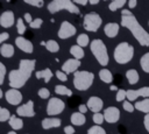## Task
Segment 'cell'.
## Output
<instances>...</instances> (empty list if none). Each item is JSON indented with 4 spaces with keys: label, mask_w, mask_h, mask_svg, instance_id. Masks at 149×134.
Segmentation results:
<instances>
[{
    "label": "cell",
    "mask_w": 149,
    "mask_h": 134,
    "mask_svg": "<svg viewBox=\"0 0 149 134\" xmlns=\"http://www.w3.org/2000/svg\"><path fill=\"white\" fill-rule=\"evenodd\" d=\"M64 132H65V134H74V128H73V126L68 125L64 127Z\"/></svg>",
    "instance_id": "f6af8a7d"
},
{
    "label": "cell",
    "mask_w": 149,
    "mask_h": 134,
    "mask_svg": "<svg viewBox=\"0 0 149 134\" xmlns=\"http://www.w3.org/2000/svg\"><path fill=\"white\" fill-rule=\"evenodd\" d=\"M114 59L119 64H127L134 56V48L128 42H121L114 49Z\"/></svg>",
    "instance_id": "3957f363"
},
{
    "label": "cell",
    "mask_w": 149,
    "mask_h": 134,
    "mask_svg": "<svg viewBox=\"0 0 149 134\" xmlns=\"http://www.w3.org/2000/svg\"><path fill=\"white\" fill-rule=\"evenodd\" d=\"M99 1H100V0H88V2H90L91 5H97V3H99Z\"/></svg>",
    "instance_id": "816d5d0a"
},
{
    "label": "cell",
    "mask_w": 149,
    "mask_h": 134,
    "mask_svg": "<svg viewBox=\"0 0 149 134\" xmlns=\"http://www.w3.org/2000/svg\"><path fill=\"white\" fill-rule=\"evenodd\" d=\"M76 5H81V6H85L86 3H87V1L88 0H72Z\"/></svg>",
    "instance_id": "f907efd6"
},
{
    "label": "cell",
    "mask_w": 149,
    "mask_h": 134,
    "mask_svg": "<svg viewBox=\"0 0 149 134\" xmlns=\"http://www.w3.org/2000/svg\"><path fill=\"white\" fill-rule=\"evenodd\" d=\"M126 78H127V80H128V83L130 85H134V84L139 83L140 76H139V72L135 69H129L126 72Z\"/></svg>",
    "instance_id": "603a6c76"
},
{
    "label": "cell",
    "mask_w": 149,
    "mask_h": 134,
    "mask_svg": "<svg viewBox=\"0 0 149 134\" xmlns=\"http://www.w3.org/2000/svg\"><path fill=\"white\" fill-rule=\"evenodd\" d=\"M80 66V59H77V58H70V59H66L63 65H62V70L65 72V73H74L78 68Z\"/></svg>",
    "instance_id": "5bb4252c"
},
{
    "label": "cell",
    "mask_w": 149,
    "mask_h": 134,
    "mask_svg": "<svg viewBox=\"0 0 149 134\" xmlns=\"http://www.w3.org/2000/svg\"><path fill=\"white\" fill-rule=\"evenodd\" d=\"M56 77L58 78V80H61V82H66L68 80V76H66V73L62 70H57L56 71Z\"/></svg>",
    "instance_id": "7bdbcfd3"
},
{
    "label": "cell",
    "mask_w": 149,
    "mask_h": 134,
    "mask_svg": "<svg viewBox=\"0 0 149 134\" xmlns=\"http://www.w3.org/2000/svg\"><path fill=\"white\" fill-rule=\"evenodd\" d=\"M88 42H90V40H88V36H87L86 34H80V35H78V37H77V44H78V45H80V47H86V45H88Z\"/></svg>",
    "instance_id": "d6a6232c"
},
{
    "label": "cell",
    "mask_w": 149,
    "mask_h": 134,
    "mask_svg": "<svg viewBox=\"0 0 149 134\" xmlns=\"http://www.w3.org/2000/svg\"><path fill=\"white\" fill-rule=\"evenodd\" d=\"M99 78L105 84H111L112 80H113V75H112V72L108 69H101L99 71Z\"/></svg>",
    "instance_id": "484cf974"
},
{
    "label": "cell",
    "mask_w": 149,
    "mask_h": 134,
    "mask_svg": "<svg viewBox=\"0 0 149 134\" xmlns=\"http://www.w3.org/2000/svg\"><path fill=\"white\" fill-rule=\"evenodd\" d=\"M36 61L35 59H21L19 63V68L15 70H12L8 75V80H9V86L14 89H20L22 87L27 80L30 78L33 71L35 70Z\"/></svg>",
    "instance_id": "7a4b0ae2"
},
{
    "label": "cell",
    "mask_w": 149,
    "mask_h": 134,
    "mask_svg": "<svg viewBox=\"0 0 149 134\" xmlns=\"http://www.w3.org/2000/svg\"><path fill=\"white\" fill-rule=\"evenodd\" d=\"M42 23H43V20L40 19V17H36V19H34V20L29 23V26H30V28H33V29H38V28L42 26Z\"/></svg>",
    "instance_id": "f35d334b"
},
{
    "label": "cell",
    "mask_w": 149,
    "mask_h": 134,
    "mask_svg": "<svg viewBox=\"0 0 149 134\" xmlns=\"http://www.w3.org/2000/svg\"><path fill=\"white\" fill-rule=\"evenodd\" d=\"M122 107H123V110H125L126 112H129V113L134 112V110H135L134 105H133L129 100H125V101H123V104H122Z\"/></svg>",
    "instance_id": "ab89813d"
},
{
    "label": "cell",
    "mask_w": 149,
    "mask_h": 134,
    "mask_svg": "<svg viewBox=\"0 0 149 134\" xmlns=\"http://www.w3.org/2000/svg\"><path fill=\"white\" fill-rule=\"evenodd\" d=\"M140 65H141V69L146 72V73H149V52H146L141 59H140Z\"/></svg>",
    "instance_id": "f1b7e54d"
},
{
    "label": "cell",
    "mask_w": 149,
    "mask_h": 134,
    "mask_svg": "<svg viewBox=\"0 0 149 134\" xmlns=\"http://www.w3.org/2000/svg\"><path fill=\"white\" fill-rule=\"evenodd\" d=\"M90 48H91V51H92L93 56L98 61V63L102 66H106L109 62V57H108L107 48H106L104 41L100 40V38H95L91 42Z\"/></svg>",
    "instance_id": "5b68a950"
},
{
    "label": "cell",
    "mask_w": 149,
    "mask_h": 134,
    "mask_svg": "<svg viewBox=\"0 0 149 134\" xmlns=\"http://www.w3.org/2000/svg\"><path fill=\"white\" fill-rule=\"evenodd\" d=\"M121 14V26L127 28L132 33V35L139 42L140 45L149 47V33L141 26L135 15L129 9H122Z\"/></svg>",
    "instance_id": "6da1fadb"
},
{
    "label": "cell",
    "mask_w": 149,
    "mask_h": 134,
    "mask_svg": "<svg viewBox=\"0 0 149 134\" xmlns=\"http://www.w3.org/2000/svg\"><path fill=\"white\" fill-rule=\"evenodd\" d=\"M125 3H126V0H112V2L109 3L108 8H109V10L115 12L116 9H120L121 7H123Z\"/></svg>",
    "instance_id": "4dcf8cb0"
},
{
    "label": "cell",
    "mask_w": 149,
    "mask_h": 134,
    "mask_svg": "<svg viewBox=\"0 0 149 134\" xmlns=\"http://www.w3.org/2000/svg\"><path fill=\"white\" fill-rule=\"evenodd\" d=\"M15 44H16V47H17L20 50H22L23 52L31 54V52L34 51V45H33V43H31L29 40L22 37V36H19V37L15 38Z\"/></svg>",
    "instance_id": "9a60e30c"
},
{
    "label": "cell",
    "mask_w": 149,
    "mask_h": 134,
    "mask_svg": "<svg viewBox=\"0 0 149 134\" xmlns=\"http://www.w3.org/2000/svg\"><path fill=\"white\" fill-rule=\"evenodd\" d=\"M8 38H9V34H8V33H6V31H5V33H0V44L3 43V42H5L6 40H8Z\"/></svg>",
    "instance_id": "bcb514c9"
},
{
    "label": "cell",
    "mask_w": 149,
    "mask_h": 134,
    "mask_svg": "<svg viewBox=\"0 0 149 134\" xmlns=\"http://www.w3.org/2000/svg\"><path fill=\"white\" fill-rule=\"evenodd\" d=\"M5 76H6V66L3 63L0 62V85L3 84L5 80Z\"/></svg>",
    "instance_id": "b9f144b4"
},
{
    "label": "cell",
    "mask_w": 149,
    "mask_h": 134,
    "mask_svg": "<svg viewBox=\"0 0 149 134\" xmlns=\"http://www.w3.org/2000/svg\"><path fill=\"white\" fill-rule=\"evenodd\" d=\"M23 1L26 3H28V5L34 6V7H37V8H41L44 5V1L43 0H23Z\"/></svg>",
    "instance_id": "74e56055"
},
{
    "label": "cell",
    "mask_w": 149,
    "mask_h": 134,
    "mask_svg": "<svg viewBox=\"0 0 149 134\" xmlns=\"http://www.w3.org/2000/svg\"><path fill=\"white\" fill-rule=\"evenodd\" d=\"M136 5H137V0H128V7H129L130 9L135 8Z\"/></svg>",
    "instance_id": "c3c4849f"
},
{
    "label": "cell",
    "mask_w": 149,
    "mask_h": 134,
    "mask_svg": "<svg viewBox=\"0 0 149 134\" xmlns=\"http://www.w3.org/2000/svg\"><path fill=\"white\" fill-rule=\"evenodd\" d=\"M104 118L105 121H107L108 124H114L118 122L120 119V111L118 107L114 106H109L104 111Z\"/></svg>",
    "instance_id": "4fadbf2b"
},
{
    "label": "cell",
    "mask_w": 149,
    "mask_h": 134,
    "mask_svg": "<svg viewBox=\"0 0 149 134\" xmlns=\"http://www.w3.org/2000/svg\"><path fill=\"white\" fill-rule=\"evenodd\" d=\"M42 128L43 129H50V128H57L62 125L61 119L55 118V117H49V118H44L41 122Z\"/></svg>",
    "instance_id": "ac0fdd59"
},
{
    "label": "cell",
    "mask_w": 149,
    "mask_h": 134,
    "mask_svg": "<svg viewBox=\"0 0 149 134\" xmlns=\"http://www.w3.org/2000/svg\"><path fill=\"white\" fill-rule=\"evenodd\" d=\"M64 108H65V103L62 99L57 97H51L47 105V114L50 117H55L61 114L64 111Z\"/></svg>",
    "instance_id": "ba28073f"
},
{
    "label": "cell",
    "mask_w": 149,
    "mask_h": 134,
    "mask_svg": "<svg viewBox=\"0 0 149 134\" xmlns=\"http://www.w3.org/2000/svg\"><path fill=\"white\" fill-rule=\"evenodd\" d=\"M8 124H9V126H10L14 131H19V129H21V128L23 127V121H22V119H20V118L16 117V115H10V118H9V120H8Z\"/></svg>",
    "instance_id": "d4e9b609"
},
{
    "label": "cell",
    "mask_w": 149,
    "mask_h": 134,
    "mask_svg": "<svg viewBox=\"0 0 149 134\" xmlns=\"http://www.w3.org/2000/svg\"><path fill=\"white\" fill-rule=\"evenodd\" d=\"M23 17H24V20H26V22H27V23H30V22L33 21V17H31L30 13H24Z\"/></svg>",
    "instance_id": "681fc988"
},
{
    "label": "cell",
    "mask_w": 149,
    "mask_h": 134,
    "mask_svg": "<svg viewBox=\"0 0 149 134\" xmlns=\"http://www.w3.org/2000/svg\"><path fill=\"white\" fill-rule=\"evenodd\" d=\"M0 54L5 58H10L14 55V47L9 43H5L0 47Z\"/></svg>",
    "instance_id": "7402d4cb"
},
{
    "label": "cell",
    "mask_w": 149,
    "mask_h": 134,
    "mask_svg": "<svg viewBox=\"0 0 149 134\" xmlns=\"http://www.w3.org/2000/svg\"><path fill=\"white\" fill-rule=\"evenodd\" d=\"M134 107H135V110H137L140 112H143L146 114L149 113V98H144L143 100L136 101Z\"/></svg>",
    "instance_id": "cb8c5ba5"
},
{
    "label": "cell",
    "mask_w": 149,
    "mask_h": 134,
    "mask_svg": "<svg viewBox=\"0 0 149 134\" xmlns=\"http://www.w3.org/2000/svg\"><path fill=\"white\" fill-rule=\"evenodd\" d=\"M16 28H17V33L20 35L24 34V31H26V24H24V22H23V20L21 17L16 20Z\"/></svg>",
    "instance_id": "e575fe53"
},
{
    "label": "cell",
    "mask_w": 149,
    "mask_h": 134,
    "mask_svg": "<svg viewBox=\"0 0 149 134\" xmlns=\"http://www.w3.org/2000/svg\"><path fill=\"white\" fill-rule=\"evenodd\" d=\"M14 13L12 10H5L0 15V26L2 28H9L14 24Z\"/></svg>",
    "instance_id": "e0dca14e"
},
{
    "label": "cell",
    "mask_w": 149,
    "mask_h": 134,
    "mask_svg": "<svg viewBox=\"0 0 149 134\" xmlns=\"http://www.w3.org/2000/svg\"><path fill=\"white\" fill-rule=\"evenodd\" d=\"M102 23V19L101 16L95 13V12H91V13H87L85 16H84V21H83V26L84 28L87 30V31H97L100 26Z\"/></svg>",
    "instance_id": "52a82bcc"
},
{
    "label": "cell",
    "mask_w": 149,
    "mask_h": 134,
    "mask_svg": "<svg viewBox=\"0 0 149 134\" xmlns=\"http://www.w3.org/2000/svg\"><path fill=\"white\" fill-rule=\"evenodd\" d=\"M45 48L50 52H57L59 50V44L55 40H49L45 42Z\"/></svg>",
    "instance_id": "f546056e"
},
{
    "label": "cell",
    "mask_w": 149,
    "mask_h": 134,
    "mask_svg": "<svg viewBox=\"0 0 149 134\" xmlns=\"http://www.w3.org/2000/svg\"><path fill=\"white\" fill-rule=\"evenodd\" d=\"M70 54L74 57V58H77V59H81L83 57H84V55H85V52H84V50H83V47H80V45H72L71 48H70Z\"/></svg>",
    "instance_id": "4316f807"
},
{
    "label": "cell",
    "mask_w": 149,
    "mask_h": 134,
    "mask_svg": "<svg viewBox=\"0 0 149 134\" xmlns=\"http://www.w3.org/2000/svg\"><path fill=\"white\" fill-rule=\"evenodd\" d=\"M119 29H120V26L116 22H109L104 27V33H105V35L107 37L113 38V37H115L118 35Z\"/></svg>",
    "instance_id": "d6986e66"
},
{
    "label": "cell",
    "mask_w": 149,
    "mask_h": 134,
    "mask_svg": "<svg viewBox=\"0 0 149 134\" xmlns=\"http://www.w3.org/2000/svg\"><path fill=\"white\" fill-rule=\"evenodd\" d=\"M86 105H87V107H88L90 111H92L93 113H95V112H100V111L102 110V107H104V101H102L99 97L92 96V97L88 98Z\"/></svg>",
    "instance_id": "2e32d148"
},
{
    "label": "cell",
    "mask_w": 149,
    "mask_h": 134,
    "mask_svg": "<svg viewBox=\"0 0 149 134\" xmlns=\"http://www.w3.org/2000/svg\"><path fill=\"white\" fill-rule=\"evenodd\" d=\"M143 125H144V128L147 129V132L149 133V113H147L143 118Z\"/></svg>",
    "instance_id": "ee69618b"
},
{
    "label": "cell",
    "mask_w": 149,
    "mask_h": 134,
    "mask_svg": "<svg viewBox=\"0 0 149 134\" xmlns=\"http://www.w3.org/2000/svg\"><path fill=\"white\" fill-rule=\"evenodd\" d=\"M55 92L59 96H68V97L72 96V91L69 87H66L65 85H56L55 86Z\"/></svg>",
    "instance_id": "83f0119b"
},
{
    "label": "cell",
    "mask_w": 149,
    "mask_h": 134,
    "mask_svg": "<svg viewBox=\"0 0 149 134\" xmlns=\"http://www.w3.org/2000/svg\"><path fill=\"white\" fill-rule=\"evenodd\" d=\"M148 26H149V22H148Z\"/></svg>",
    "instance_id": "9f6ffc18"
},
{
    "label": "cell",
    "mask_w": 149,
    "mask_h": 134,
    "mask_svg": "<svg viewBox=\"0 0 149 134\" xmlns=\"http://www.w3.org/2000/svg\"><path fill=\"white\" fill-rule=\"evenodd\" d=\"M37 94H38V97L42 98V99H48V98L50 97V91H49L47 87H41V89L38 90Z\"/></svg>",
    "instance_id": "8d00e7d4"
},
{
    "label": "cell",
    "mask_w": 149,
    "mask_h": 134,
    "mask_svg": "<svg viewBox=\"0 0 149 134\" xmlns=\"http://www.w3.org/2000/svg\"><path fill=\"white\" fill-rule=\"evenodd\" d=\"M139 97L149 98V86H143V87H140L137 90H127L126 91V98L129 101H134Z\"/></svg>",
    "instance_id": "30bf717a"
},
{
    "label": "cell",
    "mask_w": 149,
    "mask_h": 134,
    "mask_svg": "<svg viewBox=\"0 0 149 134\" xmlns=\"http://www.w3.org/2000/svg\"><path fill=\"white\" fill-rule=\"evenodd\" d=\"M76 31H77V29L72 23H70L69 21H63L58 29L57 36L62 40H66V38L72 37L76 34Z\"/></svg>",
    "instance_id": "9c48e42d"
},
{
    "label": "cell",
    "mask_w": 149,
    "mask_h": 134,
    "mask_svg": "<svg viewBox=\"0 0 149 134\" xmlns=\"http://www.w3.org/2000/svg\"><path fill=\"white\" fill-rule=\"evenodd\" d=\"M93 121H94V124L95 125H101L104 121H105V118H104V114H101L100 112H95L94 114H93Z\"/></svg>",
    "instance_id": "d590c367"
},
{
    "label": "cell",
    "mask_w": 149,
    "mask_h": 134,
    "mask_svg": "<svg viewBox=\"0 0 149 134\" xmlns=\"http://www.w3.org/2000/svg\"><path fill=\"white\" fill-rule=\"evenodd\" d=\"M7 134H16V132H14V129H13V131H10V132H8Z\"/></svg>",
    "instance_id": "f5cc1de1"
},
{
    "label": "cell",
    "mask_w": 149,
    "mask_h": 134,
    "mask_svg": "<svg viewBox=\"0 0 149 134\" xmlns=\"http://www.w3.org/2000/svg\"><path fill=\"white\" fill-rule=\"evenodd\" d=\"M48 10L51 14H55L59 10H66L73 14H79V7L72 1V0H52L48 3Z\"/></svg>",
    "instance_id": "8992f818"
},
{
    "label": "cell",
    "mask_w": 149,
    "mask_h": 134,
    "mask_svg": "<svg viewBox=\"0 0 149 134\" xmlns=\"http://www.w3.org/2000/svg\"><path fill=\"white\" fill-rule=\"evenodd\" d=\"M94 80V75L91 71H76L73 73V86L78 91H86L88 90Z\"/></svg>",
    "instance_id": "277c9868"
},
{
    "label": "cell",
    "mask_w": 149,
    "mask_h": 134,
    "mask_svg": "<svg viewBox=\"0 0 149 134\" xmlns=\"http://www.w3.org/2000/svg\"><path fill=\"white\" fill-rule=\"evenodd\" d=\"M5 98H6L7 103L10 104V105H19L22 101V94H21V92L19 91V89H14V87H12L8 91H6Z\"/></svg>",
    "instance_id": "7c38bea8"
},
{
    "label": "cell",
    "mask_w": 149,
    "mask_h": 134,
    "mask_svg": "<svg viewBox=\"0 0 149 134\" xmlns=\"http://www.w3.org/2000/svg\"><path fill=\"white\" fill-rule=\"evenodd\" d=\"M105 1H107V0H105Z\"/></svg>",
    "instance_id": "680465c9"
},
{
    "label": "cell",
    "mask_w": 149,
    "mask_h": 134,
    "mask_svg": "<svg viewBox=\"0 0 149 134\" xmlns=\"http://www.w3.org/2000/svg\"><path fill=\"white\" fill-rule=\"evenodd\" d=\"M115 99H116V101H123L125 99H126V91L125 90H118V92H116V96H115Z\"/></svg>",
    "instance_id": "60d3db41"
},
{
    "label": "cell",
    "mask_w": 149,
    "mask_h": 134,
    "mask_svg": "<svg viewBox=\"0 0 149 134\" xmlns=\"http://www.w3.org/2000/svg\"><path fill=\"white\" fill-rule=\"evenodd\" d=\"M7 1H9V0H7Z\"/></svg>",
    "instance_id": "6f0895ef"
},
{
    "label": "cell",
    "mask_w": 149,
    "mask_h": 134,
    "mask_svg": "<svg viewBox=\"0 0 149 134\" xmlns=\"http://www.w3.org/2000/svg\"><path fill=\"white\" fill-rule=\"evenodd\" d=\"M70 119H71V122H72L73 126H83L86 122V118H85L84 113H81L79 111L72 113Z\"/></svg>",
    "instance_id": "ffe728a7"
},
{
    "label": "cell",
    "mask_w": 149,
    "mask_h": 134,
    "mask_svg": "<svg viewBox=\"0 0 149 134\" xmlns=\"http://www.w3.org/2000/svg\"><path fill=\"white\" fill-rule=\"evenodd\" d=\"M35 76L37 79H43L44 83H49L50 79L52 78V72L50 69H44V70H38L35 72Z\"/></svg>",
    "instance_id": "44dd1931"
},
{
    "label": "cell",
    "mask_w": 149,
    "mask_h": 134,
    "mask_svg": "<svg viewBox=\"0 0 149 134\" xmlns=\"http://www.w3.org/2000/svg\"><path fill=\"white\" fill-rule=\"evenodd\" d=\"M10 112L6 108V107H1L0 106V122H5V121H8L9 118H10Z\"/></svg>",
    "instance_id": "1f68e13d"
},
{
    "label": "cell",
    "mask_w": 149,
    "mask_h": 134,
    "mask_svg": "<svg viewBox=\"0 0 149 134\" xmlns=\"http://www.w3.org/2000/svg\"><path fill=\"white\" fill-rule=\"evenodd\" d=\"M16 114L19 117H27V118H31L35 115V110H34V101L33 100H28L26 104L20 105L16 110Z\"/></svg>",
    "instance_id": "8fae6325"
},
{
    "label": "cell",
    "mask_w": 149,
    "mask_h": 134,
    "mask_svg": "<svg viewBox=\"0 0 149 134\" xmlns=\"http://www.w3.org/2000/svg\"><path fill=\"white\" fill-rule=\"evenodd\" d=\"M78 110H79V112H81V113H86V112L88 111V107H87V105H84V104H81V105H79Z\"/></svg>",
    "instance_id": "7dc6e473"
},
{
    "label": "cell",
    "mask_w": 149,
    "mask_h": 134,
    "mask_svg": "<svg viewBox=\"0 0 149 134\" xmlns=\"http://www.w3.org/2000/svg\"><path fill=\"white\" fill-rule=\"evenodd\" d=\"M111 90H116V86H114V85H111Z\"/></svg>",
    "instance_id": "11a10c76"
},
{
    "label": "cell",
    "mask_w": 149,
    "mask_h": 134,
    "mask_svg": "<svg viewBox=\"0 0 149 134\" xmlns=\"http://www.w3.org/2000/svg\"><path fill=\"white\" fill-rule=\"evenodd\" d=\"M87 134H106V131L100 125H95V126H92L91 128H88Z\"/></svg>",
    "instance_id": "836d02e7"
},
{
    "label": "cell",
    "mask_w": 149,
    "mask_h": 134,
    "mask_svg": "<svg viewBox=\"0 0 149 134\" xmlns=\"http://www.w3.org/2000/svg\"><path fill=\"white\" fill-rule=\"evenodd\" d=\"M2 96H3V93H2V90H1V87H0V99L2 98Z\"/></svg>",
    "instance_id": "db71d44e"
}]
</instances>
